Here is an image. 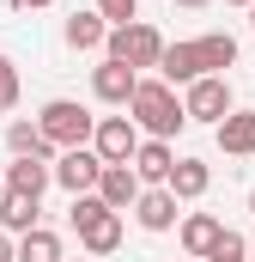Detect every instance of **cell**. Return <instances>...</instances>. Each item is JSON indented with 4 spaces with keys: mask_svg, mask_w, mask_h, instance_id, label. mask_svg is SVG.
Wrapping results in <instances>:
<instances>
[{
    "mask_svg": "<svg viewBox=\"0 0 255 262\" xmlns=\"http://www.w3.org/2000/svg\"><path fill=\"white\" fill-rule=\"evenodd\" d=\"M67 220H73V232H79V244L91 256H116L122 250V213L104 195H73V213Z\"/></svg>",
    "mask_w": 255,
    "mask_h": 262,
    "instance_id": "2",
    "label": "cell"
},
{
    "mask_svg": "<svg viewBox=\"0 0 255 262\" xmlns=\"http://www.w3.org/2000/svg\"><path fill=\"white\" fill-rule=\"evenodd\" d=\"M176 201H200L213 189V165L207 159H176V171H170V183H164Z\"/></svg>",
    "mask_w": 255,
    "mask_h": 262,
    "instance_id": "14",
    "label": "cell"
},
{
    "mask_svg": "<svg viewBox=\"0 0 255 262\" xmlns=\"http://www.w3.org/2000/svg\"><path fill=\"white\" fill-rule=\"evenodd\" d=\"M128 116L140 122L146 140H176V134L189 128V110H183V98H176V85H170V79H140V92H134Z\"/></svg>",
    "mask_w": 255,
    "mask_h": 262,
    "instance_id": "1",
    "label": "cell"
},
{
    "mask_svg": "<svg viewBox=\"0 0 255 262\" xmlns=\"http://www.w3.org/2000/svg\"><path fill=\"white\" fill-rule=\"evenodd\" d=\"M189 262H207V256H189Z\"/></svg>",
    "mask_w": 255,
    "mask_h": 262,
    "instance_id": "30",
    "label": "cell"
},
{
    "mask_svg": "<svg viewBox=\"0 0 255 262\" xmlns=\"http://www.w3.org/2000/svg\"><path fill=\"white\" fill-rule=\"evenodd\" d=\"M231 6H255V0H231Z\"/></svg>",
    "mask_w": 255,
    "mask_h": 262,
    "instance_id": "28",
    "label": "cell"
},
{
    "mask_svg": "<svg viewBox=\"0 0 255 262\" xmlns=\"http://www.w3.org/2000/svg\"><path fill=\"white\" fill-rule=\"evenodd\" d=\"M194 67H200V79L237 67V37H231V31H207V37H194Z\"/></svg>",
    "mask_w": 255,
    "mask_h": 262,
    "instance_id": "13",
    "label": "cell"
},
{
    "mask_svg": "<svg viewBox=\"0 0 255 262\" xmlns=\"http://www.w3.org/2000/svg\"><path fill=\"white\" fill-rule=\"evenodd\" d=\"M97 195L110 201L116 213H128L134 201L146 195V183H140V171H134V165H104V177H97Z\"/></svg>",
    "mask_w": 255,
    "mask_h": 262,
    "instance_id": "9",
    "label": "cell"
},
{
    "mask_svg": "<svg viewBox=\"0 0 255 262\" xmlns=\"http://www.w3.org/2000/svg\"><path fill=\"white\" fill-rule=\"evenodd\" d=\"M0 262H18V238H12L6 226H0Z\"/></svg>",
    "mask_w": 255,
    "mask_h": 262,
    "instance_id": "24",
    "label": "cell"
},
{
    "mask_svg": "<svg viewBox=\"0 0 255 262\" xmlns=\"http://www.w3.org/2000/svg\"><path fill=\"white\" fill-rule=\"evenodd\" d=\"M18 262H61V238H55L49 226L24 232V238H18Z\"/></svg>",
    "mask_w": 255,
    "mask_h": 262,
    "instance_id": "20",
    "label": "cell"
},
{
    "mask_svg": "<svg viewBox=\"0 0 255 262\" xmlns=\"http://www.w3.org/2000/svg\"><path fill=\"white\" fill-rule=\"evenodd\" d=\"M6 146H12V159H61L55 146H49V134L37 128V122H6Z\"/></svg>",
    "mask_w": 255,
    "mask_h": 262,
    "instance_id": "17",
    "label": "cell"
},
{
    "mask_svg": "<svg viewBox=\"0 0 255 262\" xmlns=\"http://www.w3.org/2000/svg\"><path fill=\"white\" fill-rule=\"evenodd\" d=\"M170 6H189V12H200V6H213V0H170Z\"/></svg>",
    "mask_w": 255,
    "mask_h": 262,
    "instance_id": "25",
    "label": "cell"
},
{
    "mask_svg": "<svg viewBox=\"0 0 255 262\" xmlns=\"http://www.w3.org/2000/svg\"><path fill=\"white\" fill-rule=\"evenodd\" d=\"M18 6H49V0H18Z\"/></svg>",
    "mask_w": 255,
    "mask_h": 262,
    "instance_id": "26",
    "label": "cell"
},
{
    "mask_svg": "<svg viewBox=\"0 0 255 262\" xmlns=\"http://www.w3.org/2000/svg\"><path fill=\"white\" fill-rule=\"evenodd\" d=\"M183 110H189V122H207V128H219L237 104H231V79L225 73H207V79H194L189 92H183Z\"/></svg>",
    "mask_w": 255,
    "mask_h": 262,
    "instance_id": "5",
    "label": "cell"
},
{
    "mask_svg": "<svg viewBox=\"0 0 255 262\" xmlns=\"http://www.w3.org/2000/svg\"><path fill=\"white\" fill-rule=\"evenodd\" d=\"M134 92H140V73H134V67L128 61H110V55H104V61L91 67V98H97V104H134Z\"/></svg>",
    "mask_w": 255,
    "mask_h": 262,
    "instance_id": "8",
    "label": "cell"
},
{
    "mask_svg": "<svg viewBox=\"0 0 255 262\" xmlns=\"http://www.w3.org/2000/svg\"><path fill=\"white\" fill-rule=\"evenodd\" d=\"M164 37H158V25H146V18H134V25H116L110 31V43H104V55L110 61H128L134 73H146V67H158L164 61Z\"/></svg>",
    "mask_w": 255,
    "mask_h": 262,
    "instance_id": "4",
    "label": "cell"
},
{
    "mask_svg": "<svg viewBox=\"0 0 255 262\" xmlns=\"http://www.w3.org/2000/svg\"><path fill=\"white\" fill-rule=\"evenodd\" d=\"M55 183V165L49 159H12L6 165V195H31V201H43V189Z\"/></svg>",
    "mask_w": 255,
    "mask_h": 262,
    "instance_id": "10",
    "label": "cell"
},
{
    "mask_svg": "<svg viewBox=\"0 0 255 262\" xmlns=\"http://www.w3.org/2000/svg\"><path fill=\"white\" fill-rule=\"evenodd\" d=\"M134 171H140V183H146V189L170 183V171H176V146H170V140H140V152H134Z\"/></svg>",
    "mask_w": 255,
    "mask_h": 262,
    "instance_id": "11",
    "label": "cell"
},
{
    "mask_svg": "<svg viewBox=\"0 0 255 262\" xmlns=\"http://www.w3.org/2000/svg\"><path fill=\"white\" fill-rule=\"evenodd\" d=\"M37 128L49 134V146H55V152H73V146H91L97 116H91L79 98H49V104L37 110Z\"/></svg>",
    "mask_w": 255,
    "mask_h": 262,
    "instance_id": "3",
    "label": "cell"
},
{
    "mask_svg": "<svg viewBox=\"0 0 255 262\" xmlns=\"http://www.w3.org/2000/svg\"><path fill=\"white\" fill-rule=\"evenodd\" d=\"M213 134H219V146H225L231 159H255V110H231Z\"/></svg>",
    "mask_w": 255,
    "mask_h": 262,
    "instance_id": "16",
    "label": "cell"
},
{
    "mask_svg": "<svg viewBox=\"0 0 255 262\" xmlns=\"http://www.w3.org/2000/svg\"><path fill=\"white\" fill-rule=\"evenodd\" d=\"M249 12H255V6H249Z\"/></svg>",
    "mask_w": 255,
    "mask_h": 262,
    "instance_id": "31",
    "label": "cell"
},
{
    "mask_svg": "<svg viewBox=\"0 0 255 262\" xmlns=\"http://www.w3.org/2000/svg\"><path fill=\"white\" fill-rule=\"evenodd\" d=\"M12 104H18V67L0 55V110H12Z\"/></svg>",
    "mask_w": 255,
    "mask_h": 262,
    "instance_id": "23",
    "label": "cell"
},
{
    "mask_svg": "<svg viewBox=\"0 0 255 262\" xmlns=\"http://www.w3.org/2000/svg\"><path fill=\"white\" fill-rule=\"evenodd\" d=\"M97 177H104L97 146H73V152L55 159V183H61L67 195H97Z\"/></svg>",
    "mask_w": 255,
    "mask_h": 262,
    "instance_id": "7",
    "label": "cell"
},
{
    "mask_svg": "<svg viewBox=\"0 0 255 262\" xmlns=\"http://www.w3.org/2000/svg\"><path fill=\"white\" fill-rule=\"evenodd\" d=\"M37 213H43V207H37L31 195H6V201H0V226H6L12 238H24V232H37Z\"/></svg>",
    "mask_w": 255,
    "mask_h": 262,
    "instance_id": "19",
    "label": "cell"
},
{
    "mask_svg": "<svg viewBox=\"0 0 255 262\" xmlns=\"http://www.w3.org/2000/svg\"><path fill=\"white\" fill-rule=\"evenodd\" d=\"M134 220H140V232H170V226H183V220H176V195H170L164 183L134 201Z\"/></svg>",
    "mask_w": 255,
    "mask_h": 262,
    "instance_id": "12",
    "label": "cell"
},
{
    "mask_svg": "<svg viewBox=\"0 0 255 262\" xmlns=\"http://www.w3.org/2000/svg\"><path fill=\"white\" fill-rule=\"evenodd\" d=\"M61 37H67V49H104V43H110V18H104L97 6H91V12H73L61 25Z\"/></svg>",
    "mask_w": 255,
    "mask_h": 262,
    "instance_id": "15",
    "label": "cell"
},
{
    "mask_svg": "<svg viewBox=\"0 0 255 262\" xmlns=\"http://www.w3.org/2000/svg\"><path fill=\"white\" fill-rule=\"evenodd\" d=\"M249 256H255V244L243 232H219V244L207 250V262H249Z\"/></svg>",
    "mask_w": 255,
    "mask_h": 262,
    "instance_id": "21",
    "label": "cell"
},
{
    "mask_svg": "<svg viewBox=\"0 0 255 262\" xmlns=\"http://www.w3.org/2000/svg\"><path fill=\"white\" fill-rule=\"evenodd\" d=\"M140 140H146V134H140L134 116H97V134H91V146H97L104 165H134Z\"/></svg>",
    "mask_w": 255,
    "mask_h": 262,
    "instance_id": "6",
    "label": "cell"
},
{
    "mask_svg": "<svg viewBox=\"0 0 255 262\" xmlns=\"http://www.w3.org/2000/svg\"><path fill=\"white\" fill-rule=\"evenodd\" d=\"M219 232H225V220H213V213H183V226H176V238H183L189 256H207L219 244Z\"/></svg>",
    "mask_w": 255,
    "mask_h": 262,
    "instance_id": "18",
    "label": "cell"
},
{
    "mask_svg": "<svg viewBox=\"0 0 255 262\" xmlns=\"http://www.w3.org/2000/svg\"><path fill=\"white\" fill-rule=\"evenodd\" d=\"M0 201H6V171H0Z\"/></svg>",
    "mask_w": 255,
    "mask_h": 262,
    "instance_id": "27",
    "label": "cell"
},
{
    "mask_svg": "<svg viewBox=\"0 0 255 262\" xmlns=\"http://www.w3.org/2000/svg\"><path fill=\"white\" fill-rule=\"evenodd\" d=\"M91 6H97V12L110 18V31H116V25H134V18H140V0H91Z\"/></svg>",
    "mask_w": 255,
    "mask_h": 262,
    "instance_id": "22",
    "label": "cell"
},
{
    "mask_svg": "<svg viewBox=\"0 0 255 262\" xmlns=\"http://www.w3.org/2000/svg\"><path fill=\"white\" fill-rule=\"evenodd\" d=\"M249 213H255V189H249Z\"/></svg>",
    "mask_w": 255,
    "mask_h": 262,
    "instance_id": "29",
    "label": "cell"
}]
</instances>
